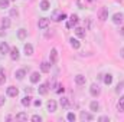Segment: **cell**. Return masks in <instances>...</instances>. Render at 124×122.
Listing matches in <instances>:
<instances>
[{
    "mask_svg": "<svg viewBox=\"0 0 124 122\" xmlns=\"http://www.w3.org/2000/svg\"><path fill=\"white\" fill-rule=\"evenodd\" d=\"M98 19H100L101 22H105V20L108 19V9H107V7H101V9L98 10Z\"/></svg>",
    "mask_w": 124,
    "mask_h": 122,
    "instance_id": "6da1fadb",
    "label": "cell"
},
{
    "mask_svg": "<svg viewBox=\"0 0 124 122\" xmlns=\"http://www.w3.org/2000/svg\"><path fill=\"white\" fill-rule=\"evenodd\" d=\"M90 93H91V96H94V98L100 96V93H101L100 86H98L97 83H93V85H91V88H90Z\"/></svg>",
    "mask_w": 124,
    "mask_h": 122,
    "instance_id": "7a4b0ae2",
    "label": "cell"
},
{
    "mask_svg": "<svg viewBox=\"0 0 124 122\" xmlns=\"http://www.w3.org/2000/svg\"><path fill=\"white\" fill-rule=\"evenodd\" d=\"M49 61H51V65H55L58 62V50L56 49H52L51 53H49Z\"/></svg>",
    "mask_w": 124,
    "mask_h": 122,
    "instance_id": "3957f363",
    "label": "cell"
},
{
    "mask_svg": "<svg viewBox=\"0 0 124 122\" xmlns=\"http://www.w3.org/2000/svg\"><path fill=\"white\" fill-rule=\"evenodd\" d=\"M48 26H49V19H46V17H40L39 22H38V27H39V29H46Z\"/></svg>",
    "mask_w": 124,
    "mask_h": 122,
    "instance_id": "277c9868",
    "label": "cell"
},
{
    "mask_svg": "<svg viewBox=\"0 0 124 122\" xmlns=\"http://www.w3.org/2000/svg\"><path fill=\"white\" fill-rule=\"evenodd\" d=\"M19 95V89L16 86H9L7 88V96H12V98H16Z\"/></svg>",
    "mask_w": 124,
    "mask_h": 122,
    "instance_id": "5b68a950",
    "label": "cell"
},
{
    "mask_svg": "<svg viewBox=\"0 0 124 122\" xmlns=\"http://www.w3.org/2000/svg\"><path fill=\"white\" fill-rule=\"evenodd\" d=\"M52 19H54L55 22H61V20H65V19H66V14H65V13H61V12H55L54 16H52Z\"/></svg>",
    "mask_w": 124,
    "mask_h": 122,
    "instance_id": "8992f818",
    "label": "cell"
},
{
    "mask_svg": "<svg viewBox=\"0 0 124 122\" xmlns=\"http://www.w3.org/2000/svg\"><path fill=\"white\" fill-rule=\"evenodd\" d=\"M123 20H124V14H123V13H116V14L113 16V22H114L116 25L123 23Z\"/></svg>",
    "mask_w": 124,
    "mask_h": 122,
    "instance_id": "52a82bcc",
    "label": "cell"
},
{
    "mask_svg": "<svg viewBox=\"0 0 124 122\" xmlns=\"http://www.w3.org/2000/svg\"><path fill=\"white\" fill-rule=\"evenodd\" d=\"M77 23H78V16H77V14H72V16L69 17V22L66 23V27H72V26H77Z\"/></svg>",
    "mask_w": 124,
    "mask_h": 122,
    "instance_id": "ba28073f",
    "label": "cell"
},
{
    "mask_svg": "<svg viewBox=\"0 0 124 122\" xmlns=\"http://www.w3.org/2000/svg\"><path fill=\"white\" fill-rule=\"evenodd\" d=\"M46 108H48V111H49V112H55V111H56V102H55L54 99L48 101V103H46Z\"/></svg>",
    "mask_w": 124,
    "mask_h": 122,
    "instance_id": "9c48e42d",
    "label": "cell"
},
{
    "mask_svg": "<svg viewBox=\"0 0 124 122\" xmlns=\"http://www.w3.org/2000/svg\"><path fill=\"white\" fill-rule=\"evenodd\" d=\"M9 52H10L9 45H7L6 42H1V43H0V53H1V55H6V53H9Z\"/></svg>",
    "mask_w": 124,
    "mask_h": 122,
    "instance_id": "30bf717a",
    "label": "cell"
},
{
    "mask_svg": "<svg viewBox=\"0 0 124 122\" xmlns=\"http://www.w3.org/2000/svg\"><path fill=\"white\" fill-rule=\"evenodd\" d=\"M19 56H20V55H19L17 47H12V49H10V58H12L13 61H17V59H19Z\"/></svg>",
    "mask_w": 124,
    "mask_h": 122,
    "instance_id": "8fae6325",
    "label": "cell"
},
{
    "mask_svg": "<svg viewBox=\"0 0 124 122\" xmlns=\"http://www.w3.org/2000/svg\"><path fill=\"white\" fill-rule=\"evenodd\" d=\"M40 70L43 72V73H48L49 70H51V62L48 63V62H42L40 63Z\"/></svg>",
    "mask_w": 124,
    "mask_h": 122,
    "instance_id": "7c38bea8",
    "label": "cell"
},
{
    "mask_svg": "<svg viewBox=\"0 0 124 122\" xmlns=\"http://www.w3.org/2000/svg\"><path fill=\"white\" fill-rule=\"evenodd\" d=\"M75 82H77V85H85L87 78H85L84 75H77V76H75Z\"/></svg>",
    "mask_w": 124,
    "mask_h": 122,
    "instance_id": "4fadbf2b",
    "label": "cell"
},
{
    "mask_svg": "<svg viewBox=\"0 0 124 122\" xmlns=\"http://www.w3.org/2000/svg\"><path fill=\"white\" fill-rule=\"evenodd\" d=\"M25 75H26V70H25V69H19V70L15 72V76H16V79H19V81H22V79L25 78Z\"/></svg>",
    "mask_w": 124,
    "mask_h": 122,
    "instance_id": "5bb4252c",
    "label": "cell"
},
{
    "mask_svg": "<svg viewBox=\"0 0 124 122\" xmlns=\"http://www.w3.org/2000/svg\"><path fill=\"white\" fill-rule=\"evenodd\" d=\"M81 119H82V121H93L94 116L91 115V114H88V112L82 111V112H81Z\"/></svg>",
    "mask_w": 124,
    "mask_h": 122,
    "instance_id": "9a60e30c",
    "label": "cell"
},
{
    "mask_svg": "<svg viewBox=\"0 0 124 122\" xmlns=\"http://www.w3.org/2000/svg\"><path fill=\"white\" fill-rule=\"evenodd\" d=\"M25 55L26 56H32L33 55V46H32L31 43H26L25 45Z\"/></svg>",
    "mask_w": 124,
    "mask_h": 122,
    "instance_id": "2e32d148",
    "label": "cell"
},
{
    "mask_svg": "<svg viewBox=\"0 0 124 122\" xmlns=\"http://www.w3.org/2000/svg\"><path fill=\"white\" fill-rule=\"evenodd\" d=\"M39 93L40 95H46L48 93V91H49V88H48V83H42V85H39Z\"/></svg>",
    "mask_w": 124,
    "mask_h": 122,
    "instance_id": "e0dca14e",
    "label": "cell"
},
{
    "mask_svg": "<svg viewBox=\"0 0 124 122\" xmlns=\"http://www.w3.org/2000/svg\"><path fill=\"white\" fill-rule=\"evenodd\" d=\"M26 36H28V30H26V29H19V30H17V37H19L20 40H25Z\"/></svg>",
    "mask_w": 124,
    "mask_h": 122,
    "instance_id": "ac0fdd59",
    "label": "cell"
},
{
    "mask_svg": "<svg viewBox=\"0 0 124 122\" xmlns=\"http://www.w3.org/2000/svg\"><path fill=\"white\" fill-rule=\"evenodd\" d=\"M39 79H40L39 72H33V73L31 75V82H32V83H38V82H39Z\"/></svg>",
    "mask_w": 124,
    "mask_h": 122,
    "instance_id": "d6986e66",
    "label": "cell"
},
{
    "mask_svg": "<svg viewBox=\"0 0 124 122\" xmlns=\"http://www.w3.org/2000/svg\"><path fill=\"white\" fill-rule=\"evenodd\" d=\"M75 34L78 37H85V29L84 27H75Z\"/></svg>",
    "mask_w": 124,
    "mask_h": 122,
    "instance_id": "ffe728a7",
    "label": "cell"
},
{
    "mask_svg": "<svg viewBox=\"0 0 124 122\" xmlns=\"http://www.w3.org/2000/svg\"><path fill=\"white\" fill-rule=\"evenodd\" d=\"M102 79H104V83H105V85H111V82H113V75L107 73V75L102 76Z\"/></svg>",
    "mask_w": 124,
    "mask_h": 122,
    "instance_id": "44dd1931",
    "label": "cell"
},
{
    "mask_svg": "<svg viewBox=\"0 0 124 122\" xmlns=\"http://www.w3.org/2000/svg\"><path fill=\"white\" fill-rule=\"evenodd\" d=\"M39 7H40L42 10H48V9L51 7V4H49V1H48V0H42V1H40V4H39Z\"/></svg>",
    "mask_w": 124,
    "mask_h": 122,
    "instance_id": "7402d4cb",
    "label": "cell"
},
{
    "mask_svg": "<svg viewBox=\"0 0 124 122\" xmlns=\"http://www.w3.org/2000/svg\"><path fill=\"white\" fill-rule=\"evenodd\" d=\"M59 103H61L62 108H69V99H68V98H63V96H62L61 101H59Z\"/></svg>",
    "mask_w": 124,
    "mask_h": 122,
    "instance_id": "603a6c76",
    "label": "cell"
},
{
    "mask_svg": "<svg viewBox=\"0 0 124 122\" xmlns=\"http://www.w3.org/2000/svg\"><path fill=\"white\" fill-rule=\"evenodd\" d=\"M117 109H118L120 112H124V95L120 98V101H118V103H117Z\"/></svg>",
    "mask_w": 124,
    "mask_h": 122,
    "instance_id": "cb8c5ba5",
    "label": "cell"
},
{
    "mask_svg": "<svg viewBox=\"0 0 124 122\" xmlns=\"http://www.w3.org/2000/svg\"><path fill=\"white\" fill-rule=\"evenodd\" d=\"M90 108H91V111L97 112V111H100V103H98L97 101H93V102L90 103Z\"/></svg>",
    "mask_w": 124,
    "mask_h": 122,
    "instance_id": "d4e9b609",
    "label": "cell"
},
{
    "mask_svg": "<svg viewBox=\"0 0 124 122\" xmlns=\"http://www.w3.org/2000/svg\"><path fill=\"white\" fill-rule=\"evenodd\" d=\"M1 27H3V29L10 27V19H9V17H4V19L1 20Z\"/></svg>",
    "mask_w": 124,
    "mask_h": 122,
    "instance_id": "484cf974",
    "label": "cell"
},
{
    "mask_svg": "<svg viewBox=\"0 0 124 122\" xmlns=\"http://www.w3.org/2000/svg\"><path fill=\"white\" fill-rule=\"evenodd\" d=\"M71 46L74 47V49H79V46H81V43H79V40L78 39H71Z\"/></svg>",
    "mask_w": 124,
    "mask_h": 122,
    "instance_id": "4316f807",
    "label": "cell"
},
{
    "mask_svg": "<svg viewBox=\"0 0 124 122\" xmlns=\"http://www.w3.org/2000/svg\"><path fill=\"white\" fill-rule=\"evenodd\" d=\"M16 119H17V121H28V114L20 112V114H17V115H16Z\"/></svg>",
    "mask_w": 124,
    "mask_h": 122,
    "instance_id": "83f0119b",
    "label": "cell"
},
{
    "mask_svg": "<svg viewBox=\"0 0 124 122\" xmlns=\"http://www.w3.org/2000/svg\"><path fill=\"white\" fill-rule=\"evenodd\" d=\"M31 102H32L31 96H25V98L22 99V105H23V106H29V105H31Z\"/></svg>",
    "mask_w": 124,
    "mask_h": 122,
    "instance_id": "f1b7e54d",
    "label": "cell"
},
{
    "mask_svg": "<svg viewBox=\"0 0 124 122\" xmlns=\"http://www.w3.org/2000/svg\"><path fill=\"white\" fill-rule=\"evenodd\" d=\"M9 3H10V0H0V9L9 7Z\"/></svg>",
    "mask_w": 124,
    "mask_h": 122,
    "instance_id": "f546056e",
    "label": "cell"
},
{
    "mask_svg": "<svg viewBox=\"0 0 124 122\" xmlns=\"http://www.w3.org/2000/svg\"><path fill=\"white\" fill-rule=\"evenodd\" d=\"M4 81H6V76H4V69H3V68H0V85H1V83H4Z\"/></svg>",
    "mask_w": 124,
    "mask_h": 122,
    "instance_id": "4dcf8cb0",
    "label": "cell"
},
{
    "mask_svg": "<svg viewBox=\"0 0 124 122\" xmlns=\"http://www.w3.org/2000/svg\"><path fill=\"white\" fill-rule=\"evenodd\" d=\"M66 118H68V121H71V122H74L75 119H77V116H75V114H72V112H69Z\"/></svg>",
    "mask_w": 124,
    "mask_h": 122,
    "instance_id": "1f68e13d",
    "label": "cell"
},
{
    "mask_svg": "<svg viewBox=\"0 0 124 122\" xmlns=\"http://www.w3.org/2000/svg\"><path fill=\"white\" fill-rule=\"evenodd\" d=\"M32 121L33 122H40L42 121V116H40V115H33V116H32Z\"/></svg>",
    "mask_w": 124,
    "mask_h": 122,
    "instance_id": "d6a6232c",
    "label": "cell"
},
{
    "mask_svg": "<svg viewBox=\"0 0 124 122\" xmlns=\"http://www.w3.org/2000/svg\"><path fill=\"white\" fill-rule=\"evenodd\" d=\"M10 16H13V17H17V16H19V12H17L16 9H12V10H10Z\"/></svg>",
    "mask_w": 124,
    "mask_h": 122,
    "instance_id": "836d02e7",
    "label": "cell"
},
{
    "mask_svg": "<svg viewBox=\"0 0 124 122\" xmlns=\"http://www.w3.org/2000/svg\"><path fill=\"white\" fill-rule=\"evenodd\" d=\"M123 86H124V81H121V82L117 85V89H116V92H120L121 89H123Z\"/></svg>",
    "mask_w": 124,
    "mask_h": 122,
    "instance_id": "e575fe53",
    "label": "cell"
},
{
    "mask_svg": "<svg viewBox=\"0 0 124 122\" xmlns=\"http://www.w3.org/2000/svg\"><path fill=\"white\" fill-rule=\"evenodd\" d=\"M98 121H100V122H108V121H110V118H108V116H100V118H98Z\"/></svg>",
    "mask_w": 124,
    "mask_h": 122,
    "instance_id": "d590c367",
    "label": "cell"
},
{
    "mask_svg": "<svg viewBox=\"0 0 124 122\" xmlns=\"http://www.w3.org/2000/svg\"><path fill=\"white\" fill-rule=\"evenodd\" d=\"M4 105V96H0V106Z\"/></svg>",
    "mask_w": 124,
    "mask_h": 122,
    "instance_id": "8d00e7d4",
    "label": "cell"
},
{
    "mask_svg": "<svg viewBox=\"0 0 124 122\" xmlns=\"http://www.w3.org/2000/svg\"><path fill=\"white\" fill-rule=\"evenodd\" d=\"M58 88H59V89H58V93H62V92H63V86H61V85H59V86H58Z\"/></svg>",
    "mask_w": 124,
    "mask_h": 122,
    "instance_id": "74e56055",
    "label": "cell"
},
{
    "mask_svg": "<svg viewBox=\"0 0 124 122\" xmlns=\"http://www.w3.org/2000/svg\"><path fill=\"white\" fill-rule=\"evenodd\" d=\"M35 105H36V106H40V105H42V102H40V99H39V101H35Z\"/></svg>",
    "mask_w": 124,
    "mask_h": 122,
    "instance_id": "f35d334b",
    "label": "cell"
},
{
    "mask_svg": "<svg viewBox=\"0 0 124 122\" xmlns=\"http://www.w3.org/2000/svg\"><path fill=\"white\" fill-rule=\"evenodd\" d=\"M120 56H121V58H124V47H121V49H120Z\"/></svg>",
    "mask_w": 124,
    "mask_h": 122,
    "instance_id": "ab89813d",
    "label": "cell"
},
{
    "mask_svg": "<svg viewBox=\"0 0 124 122\" xmlns=\"http://www.w3.org/2000/svg\"><path fill=\"white\" fill-rule=\"evenodd\" d=\"M120 34L124 36V26H121V29H120Z\"/></svg>",
    "mask_w": 124,
    "mask_h": 122,
    "instance_id": "60d3db41",
    "label": "cell"
},
{
    "mask_svg": "<svg viewBox=\"0 0 124 122\" xmlns=\"http://www.w3.org/2000/svg\"><path fill=\"white\" fill-rule=\"evenodd\" d=\"M13 1H16V0H13Z\"/></svg>",
    "mask_w": 124,
    "mask_h": 122,
    "instance_id": "b9f144b4",
    "label": "cell"
}]
</instances>
